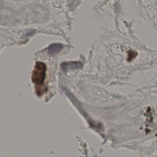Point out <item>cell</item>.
I'll list each match as a JSON object with an SVG mask.
<instances>
[{
	"label": "cell",
	"instance_id": "1",
	"mask_svg": "<svg viewBox=\"0 0 157 157\" xmlns=\"http://www.w3.org/2000/svg\"><path fill=\"white\" fill-rule=\"evenodd\" d=\"M47 66L44 63L37 62L32 75V80L36 85H42L46 76Z\"/></svg>",
	"mask_w": 157,
	"mask_h": 157
},
{
	"label": "cell",
	"instance_id": "2",
	"mask_svg": "<svg viewBox=\"0 0 157 157\" xmlns=\"http://www.w3.org/2000/svg\"><path fill=\"white\" fill-rule=\"evenodd\" d=\"M82 67L83 64L78 61L65 62L61 65V68L65 72H68L69 70L82 69Z\"/></svg>",
	"mask_w": 157,
	"mask_h": 157
},
{
	"label": "cell",
	"instance_id": "3",
	"mask_svg": "<svg viewBox=\"0 0 157 157\" xmlns=\"http://www.w3.org/2000/svg\"><path fill=\"white\" fill-rule=\"evenodd\" d=\"M63 48V45L61 43H54L51 44L48 48L49 53L50 54H54L60 51Z\"/></svg>",
	"mask_w": 157,
	"mask_h": 157
},
{
	"label": "cell",
	"instance_id": "4",
	"mask_svg": "<svg viewBox=\"0 0 157 157\" xmlns=\"http://www.w3.org/2000/svg\"><path fill=\"white\" fill-rule=\"evenodd\" d=\"M137 55H138V53L135 51L132 50L128 51L127 52V55H128L127 61L129 62L132 61L135 58H136Z\"/></svg>",
	"mask_w": 157,
	"mask_h": 157
}]
</instances>
